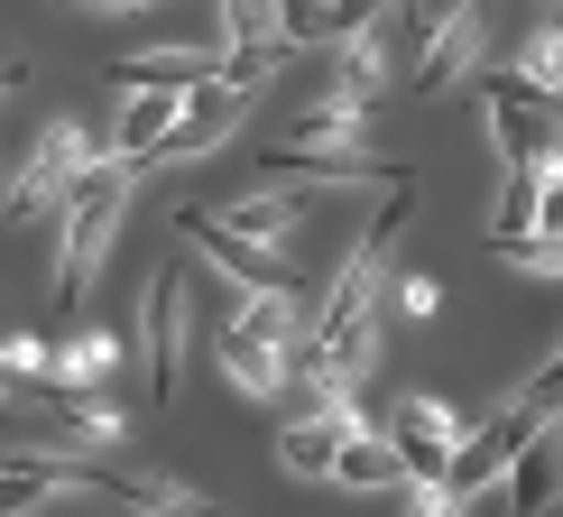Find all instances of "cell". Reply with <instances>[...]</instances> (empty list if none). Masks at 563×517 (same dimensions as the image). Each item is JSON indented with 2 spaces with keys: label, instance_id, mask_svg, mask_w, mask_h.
Wrapping results in <instances>:
<instances>
[{
  "label": "cell",
  "instance_id": "obj_1",
  "mask_svg": "<svg viewBox=\"0 0 563 517\" xmlns=\"http://www.w3.org/2000/svg\"><path fill=\"white\" fill-rule=\"evenodd\" d=\"M213 351H222V370H231L241 397H287L305 351H314V305L296 287L287 296H241V315L213 333Z\"/></svg>",
  "mask_w": 563,
  "mask_h": 517
},
{
  "label": "cell",
  "instance_id": "obj_2",
  "mask_svg": "<svg viewBox=\"0 0 563 517\" xmlns=\"http://www.w3.org/2000/svg\"><path fill=\"white\" fill-rule=\"evenodd\" d=\"M92 176H102V148H92V130H84V121H46V130H37V148L19 157V176L0 185V213H10V222L65 213V204H75Z\"/></svg>",
  "mask_w": 563,
  "mask_h": 517
},
{
  "label": "cell",
  "instance_id": "obj_3",
  "mask_svg": "<svg viewBox=\"0 0 563 517\" xmlns=\"http://www.w3.org/2000/svg\"><path fill=\"white\" fill-rule=\"evenodd\" d=\"M397 231H407V195H388V213L361 231V250L342 258L333 296L314 305V333H379V296L397 277Z\"/></svg>",
  "mask_w": 563,
  "mask_h": 517
},
{
  "label": "cell",
  "instance_id": "obj_4",
  "mask_svg": "<svg viewBox=\"0 0 563 517\" xmlns=\"http://www.w3.org/2000/svg\"><path fill=\"white\" fill-rule=\"evenodd\" d=\"M121 204H130V167H111L84 185L75 204H65V258H56V315H75V305L92 296V277H102L111 258V231H121Z\"/></svg>",
  "mask_w": 563,
  "mask_h": 517
},
{
  "label": "cell",
  "instance_id": "obj_5",
  "mask_svg": "<svg viewBox=\"0 0 563 517\" xmlns=\"http://www.w3.org/2000/svg\"><path fill=\"white\" fill-rule=\"evenodd\" d=\"M481 102H489V148H499V167L545 176L554 157H563V111H554L527 75H489V84H481Z\"/></svg>",
  "mask_w": 563,
  "mask_h": 517
},
{
  "label": "cell",
  "instance_id": "obj_6",
  "mask_svg": "<svg viewBox=\"0 0 563 517\" xmlns=\"http://www.w3.org/2000/svg\"><path fill=\"white\" fill-rule=\"evenodd\" d=\"M536 435H545V407H527V397H508V407L489 416V426H472V435H462L453 472H443V499H453V508H472V499H481L489 481H508V472H518V453H527Z\"/></svg>",
  "mask_w": 563,
  "mask_h": 517
},
{
  "label": "cell",
  "instance_id": "obj_7",
  "mask_svg": "<svg viewBox=\"0 0 563 517\" xmlns=\"http://www.w3.org/2000/svg\"><path fill=\"white\" fill-rule=\"evenodd\" d=\"M75 490H102V499L130 508V517H241V508L203 499V490H185L176 472H148V462H102V453H75Z\"/></svg>",
  "mask_w": 563,
  "mask_h": 517
},
{
  "label": "cell",
  "instance_id": "obj_8",
  "mask_svg": "<svg viewBox=\"0 0 563 517\" xmlns=\"http://www.w3.org/2000/svg\"><path fill=\"white\" fill-rule=\"evenodd\" d=\"M185 342H195V268L167 258L148 277V397L157 407H176V388H185Z\"/></svg>",
  "mask_w": 563,
  "mask_h": 517
},
{
  "label": "cell",
  "instance_id": "obj_9",
  "mask_svg": "<svg viewBox=\"0 0 563 517\" xmlns=\"http://www.w3.org/2000/svg\"><path fill=\"white\" fill-rule=\"evenodd\" d=\"M462 435H472V426H462L443 397H407V407L388 416V453H397V472H407V490H443Z\"/></svg>",
  "mask_w": 563,
  "mask_h": 517
},
{
  "label": "cell",
  "instance_id": "obj_10",
  "mask_svg": "<svg viewBox=\"0 0 563 517\" xmlns=\"http://www.w3.org/2000/svg\"><path fill=\"white\" fill-rule=\"evenodd\" d=\"M176 231H185V241H195L203 258H213V277H222V287H241V296H287V258L250 250L241 231H222L213 213H203V204H185V213H176Z\"/></svg>",
  "mask_w": 563,
  "mask_h": 517
},
{
  "label": "cell",
  "instance_id": "obj_11",
  "mask_svg": "<svg viewBox=\"0 0 563 517\" xmlns=\"http://www.w3.org/2000/svg\"><path fill=\"white\" fill-rule=\"evenodd\" d=\"M361 121H369V102H361V92H323V102L287 111L277 148H296V157H361Z\"/></svg>",
  "mask_w": 563,
  "mask_h": 517
},
{
  "label": "cell",
  "instance_id": "obj_12",
  "mask_svg": "<svg viewBox=\"0 0 563 517\" xmlns=\"http://www.w3.org/2000/svg\"><path fill=\"white\" fill-rule=\"evenodd\" d=\"M481 46H489L481 10H443V29L416 46V84H426V92H462V84L481 75Z\"/></svg>",
  "mask_w": 563,
  "mask_h": 517
},
{
  "label": "cell",
  "instance_id": "obj_13",
  "mask_svg": "<svg viewBox=\"0 0 563 517\" xmlns=\"http://www.w3.org/2000/svg\"><path fill=\"white\" fill-rule=\"evenodd\" d=\"M361 435V407H314V416H287V435H277V462L305 481H333L342 443Z\"/></svg>",
  "mask_w": 563,
  "mask_h": 517
},
{
  "label": "cell",
  "instance_id": "obj_14",
  "mask_svg": "<svg viewBox=\"0 0 563 517\" xmlns=\"http://www.w3.org/2000/svg\"><path fill=\"white\" fill-rule=\"evenodd\" d=\"M241 121H250V92H231V84L213 75V84H195V92H185V111H176V139H167L157 157H203V148H222V139L241 130Z\"/></svg>",
  "mask_w": 563,
  "mask_h": 517
},
{
  "label": "cell",
  "instance_id": "obj_15",
  "mask_svg": "<svg viewBox=\"0 0 563 517\" xmlns=\"http://www.w3.org/2000/svg\"><path fill=\"white\" fill-rule=\"evenodd\" d=\"M176 111L185 92H121V130H111V167H157V148L176 139Z\"/></svg>",
  "mask_w": 563,
  "mask_h": 517
},
{
  "label": "cell",
  "instance_id": "obj_16",
  "mask_svg": "<svg viewBox=\"0 0 563 517\" xmlns=\"http://www.w3.org/2000/svg\"><path fill=\"white\" fill-rule=\"evenodd\" d=\"M222 75V46H148V56H121L111 84L121 92H195Z\"/></svg>",
  "mask_w": 563,
  "mask_h": 517
},
{
  "label": "cell",
  "instance_id": "obj_17",
  "mask_svg": "<svg viewBox=\"0 0 563 517\" xmlns=\"http://www.w3.org/2000/svg\"><path fill=\"white\" fill-rule=\"evenodd\" d=\"M222 231H241L250 250H268V258H287L296 250V231H305V213H296V195H241L231 213H213Z\"/></svg>",
  "mask_w": 563,
  "mask_h": 517
},
{
  "label": "cell",
  "instance_id": "obj_18",
  "mask_svg": "<svg viewBox=\"0 0 563 517\" xmlns=\"http://www.w3.org/2000/svg\"><path fill=\"white\" fill-rule=\"evenodd\" d=\"M554 499H563V443L536 435L508 472V517H554Z\"/></svg>",
  "mask_w": 563,
  "mask_h": 517
},
{
  "label": "cell",
  "instance_id": "obj_19",
  "mask_svg": "<svg viewBox=\"0 0 563 517\" xmlns=\"http://www.w3.org/2000/svg\"><path fill=\"white\" fill-rule=\"evenodd\" d=\"M111 370H121V342H111V333H65L56 342V388H46V397H102Z\"/></svg>",
  "mask_w": 563,
  "mask_h": 517
},
{
  "label": "cell",
  "instance_id": "obj_20",
  "mask_svg": "<svg viewBox=\"0 0 563 517\" xmlns=\"http://www.w3.org/2000/svg\"><path fill=\"white\" fill-rule=\"evenodd\" d=\"M369 19H379V10H351V0H305V10H287V46H351Z\"/></svg>",
  "mask_w": 563,
  "mask_h": 517
},
{
  "label": "cell",
  "instance_id": "obj_21",
  "mask_svg": "<svg viewBox=\"0 0 563 517\" xmlns=\"http://www.w3.org/2000/svg\"><path fill=\"white\" fill-rule=\"evenodd\" d=\"M333 481H342V490H407V472H397V453H388V435H369V426L342 443Z\"/></svg>",
  "mask_w": 563,
  "mask_h": 517
},
{
  "label": "cell",
  "instance_id": "obj_22",
  "mask_svg": "<svg viewBox=\"0 0 563 517\" xmlns=\"http://www.w3.org/2000/svg\"><path fill=\"white\" fill-rule=\"evenodd\" d=\"M241 46H287V10H268V0H231V10H222V56H241Z\"/></svg>",
  "mask_w": 563,
  "mask_h": 517
},
{
  "label": "cell",
  "instance_id": "obj_23",
  "mask_svg": "<svg viewBox=\"0 0 563 517\" xmlns=\"http://www.w3.org/2000/svg\"><path fill=\"white\" fill-rule=\"evenodd\" d=\"M56 416H65L84 443H121V435H130V416L111 407V397H56Z\"/></svg>",
  "mask_w": 563,
  "mask_h": 517
},
{
  "label": "cell",
  "instance_id": "obj_24",
  "mask_svg": "<svg viewBox=\"0 0 563 517\" xmlns=\"http://www.w3.org/2000/svg\"><path fill=\"white\" fill-rule=\"evenodd\" d=\"M489 258H499V268H527V277H563V241H554V231H527V241H499Z\"/></svg>",
  "mask_w": 563,
  "mask_h": 517
},
{
  "label": "cell",
  "instance_id": "obj_25",
  "mask_svg": "<svg viewBox=\"0 0 563 517\" xmlns=\"http://www.w3.org/2000/svg\"><path fill=\"white\" fill-rule=\"evenodd\" d=\"M518 75H527V84L563 111V29H536V46H527V65H518Z\"/></svg>",
  "mask_w": 563,
  "mask_h": 517
},
{
  "label": "cell",
  "instance_id": "obj_26",
  "mask_svg": "<svg viewBox=\"0 0 563 517\" xmlns=\"http://www.w3.org/2000/svg\"><path fill=\"white\" fill-rule=\"evenodd\" d=\"M277 65H287V46H241V56H222V84L231 92H260Z\"/></svg>",
  "mask_w": 563,
  "mask_h": 517
},
{
  "label": "cell",
  "instance_id": "obj_27",
  "mask_svg": "<svg viewBox=\"0 0 563 517\" xmlns=\"http://www.w3.org/2000/svg\"><path fill=\"white\" fill-rule=\"evenodd\" d=\"M527 407L563 416V351H554V361H545V370H536V380H527Z\"/></svg>",
  "mask_w": 563,
  "mask_h": 517
},
{
  "label": "cell",
  "instance_id": "obj_28",
  "mask_svg": "<svg viewBox=\"0 0 563 517\" xmlns=\"http://www.w3.org/2000/svg\"><path fill=\"white\" fill-rule=\"evenodd\" d=\"M536 231H554V241H563V157L545 167V204H536Z\"/></svg>",
  "mask_w": 563,
  "mask_h": 517
},
{
  "label": "cell",
  "instance_id": "obj_29",
  "mask_svg": "<svg viewBox=\"0 0 563 517\" xmlns=\"http://www.w3.org/2000/svg\"><path fill=\"white\" fill-rule=\"evenodd\" d=\"M397 305H407V315H434L443 287H434V277H407V287H397Z\"/></svg>",
  "mask_w": 563,
  "mask_h": 517
},
{
  "label": "cell",
  "instance_id": "obj_30",
  "mask_svg": "<svg viewBox=\"0 0 563 517\" xmlns=\"http://www.w3.org/2000/svg\"><path fill=\"white\" fill-rule=\"evenodd\" d=\"M19 75H29V65H19V56H0V92H10V84H19Z\"/></svg>",
  "mask_w": 563,
  "mask_h": 517
},
{
  "label": "cell",
  "instance_id": "obj_31",
  "mask_svg": "<svg viewBox=\"0 0 563 517\" xmlns=\"http://www.w3.org/2000/svg\"><path fill=\"white\" fill-rule=\"evenodd\" d=\"M0 397H29V388H19V380H10V370H0Z\"/></svg>",
  "mask_w": 563,
  "mask_h": 517
},
{
  "label": "cell",
  "instance_id": "obj_32",
  "mask_svg": "<svg viewBox=\"0 0 563 517\" xmlns=\"http://www.w3.org/2000/svg\"><path fill=\"white\" fill-rule=\"evenodd\" d=\"M37 517H46V508H37Z\"/></svg>",
  "mask_w": 563,
  "mask_h": 517
},
{
  "label": "cell",
  "instance_id": "obj_33",
  "mask_svg": "<svg viewBox=\"0 0 563 517\" xmlns=\"http://www.w3.org/2000/svg\"><path fill=\"white\" fill-rule=\"evenodd\" d=\"M499 517H508V508H499Z\"/></svg>",
  "mask_w": 563,
  "mask_h": 517
}]
</instances>
